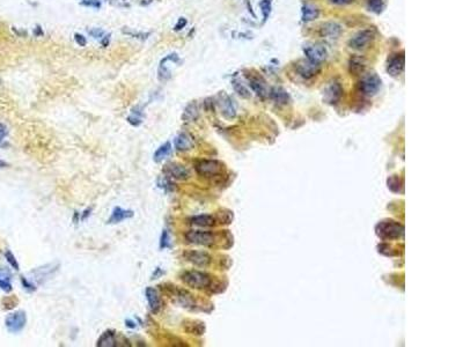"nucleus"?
Instances as JSON below:
<instances>
[{"label": "nucleus", "instance_id": "38", "mask_svg": "<svg viewBox=\"0 0 463 347\" xmlns=\"http://www.w3.org/2000/svg\"><path fill=\"white\" fill-rule=\"evenodd\" d=\"M21 284H22V286H24L25 289H27L28 292H35V290H36L35 284L32 283L31 279H28V278L21 277Z\"/></svg>", "mask_w": 463, "mask_h": 347}, {"label": "nucleus", "instance_id": "11", "mask_svg": "<svg viewBox=\"0 0 463 347\" xmlns=\"http://www.w3.org/2000/svg\"><path fill=\"white\" fill-rule=\"evenodd\" d=\"M183 258L189 263L198 267H206L211 264L212 258L208 253L200 250H185L183 253Z\"/></svg>", "mask_w": 463, "mask_h": 347}, {"label": "nucleus", "instance_id": "19", "mask_svg": "<svg viewBox=\"0 0 463 347\" xmlns=\"http://www.w3.org/2000/svg\"><path fill=\"white\" fill-rule=\"evenodd\" d=\"M134 217V212L132 209H123L120 206L115 207L113 209V213H111L110 218L108 219L107 224L109 225H115V224H121V222L124 220H127V219H131Z\"/></svg>", "mask_w": 463, "mask_h": 347}, {"label": "nucleus", "instance_id": "37", "mask_svg": "<svg viewBox=\"0 0 463 347\" xmlns=\"http://www.w3.org/2000/svg\"><path fill=\"white\" fill-rule=\"evenodd\" d=\"M259 6H261V8H262V13H263V18L265 21L271 13V1L270 0H262Z\"/></svg>", "mask_w": 463, "mask_h": 347}, {"label": "nucleus", "instance_id": "26", "mask_svg": "<svg viewBox=\"0 0 463 347\" xmlns=\"http://www.w3.org/2000/svg\"><path fill=\"white\" fill-rule=\"evenodd\" d=\"M190 224L196 227H213L216 225V219L210 214L195 215L190 218Z\"/></svg>", "mask_w": 463, "mask_h": 347}, {"label": "nucleus", "instance_id": "43", "mask_svg": "<svg viewBox=\"0 0 463 347\" xmlns=\"http://www.w3.org/2000/svg\"><path fill=\"white\" fill-rule=\"evenodd\" d=\"M83 5L93 6V7H96V8H98L101 6L100 1H98V0H90V1H83Z\"/></svg>", "mask_w": 463, "mask_h": 347}, {"label": "nucleus", "instance_id": "5", "mask_svg": "<svg viewBox=\"0 0 463 347\" xmlns=\"http://www.w3.org/2000/svg\"><path fill=\"white\" fill-rule=\"evenodd\" d=\"M375 38V30L373 28H366L363 30L358 31L353 37L350 38L349 47L354 50H364L369 48V45L372 43Z\"/></svg>", "mask_w": 463, "mask_h": 347}, {"label": "nucleus", "instance_id": "17", "mask_svg": "<svg viewBox=\"0 0 463 347\" xmlns=\"http://www.w3.org/2000/svg\"><path fill=\"white\" fill-rule=\"evenodd\" d=\"M145 296L149 303L150 310L152 314H157L162 308V301H161L160 294L154 287H147L145 289Z\"/></svg>", "mask_w": 463, "mask_h": 347}, {"label": "nucleus", "instance_id": "7", "mask_svg": "<svg viewBox=\"0 0 463 347\" xmlns=\"http://www.w3.org/2000/svg\"><path fill=\"white\" fill-rule=\"evenodd\" d=\"M27 324V314L24 310L11 313L5 319V326L8 332L19 333L25 329Z\"/></svg>", "mask_w": 463, "mask_h": 347}, {"label": "nucleus", "instance_id": "45", "mask_svg": "<svg viewBox=\"0 0 463 347\" xmlns=\"http://www.w3.org/2000/svg\"><path fill=\"white\" fill-rule=\"evenodd\" d=\"M162 274H163V271L161 270L160 267H156L155 272H154L153 276H152V279H157V278H159L160 276H162Z\"/></svg>", "mask_w": 463, "mask_h": 347}, {"label": "nucleus", "instance_id": "46", "mask_svg": "<svg viewBox=\"0 0 463 347\" xmlns=\"http://www.w3.org/2000/svg\"><path fill=\"white\" fill-rule=\"evenodd\" d=\"M125 325H126L127 327H130V329H134V327L137 326L136 324H134L133 320H131V319H126V320H125Z\"/></svg>", "mask_w": 463, "mask_h": 347}, {"label": "nucleus", "instance_id": "40", "mask_svg": "<svg viewBox=\"0 0 463 347\" xmlns=\"http://www.w3.org/2000/svg\"><path fill=\"white\" fill-rule=\"evenodd\" d=\"M330 4L337 5V6H346L350 4H353L354 0H329Z\"/></svg>", "mask_w": 463, "mask_h": 347}, {"label": "nucleus", "instance_id": "13", "mask_svg": "<svg viewBox=\"0 0 463 347\" xmlns=\"http://www.w3.org/2000/svg\"><path fill=\"white\" fill-rule=\"evenodd\" d=\"M295 71L300 77L305 78V79H311L315 75H317L321 71V65L311 63L308 59L300 60L295 65Z\"/></svg>", "mask_w": 463, "mask_h": 347}, {"label": "nucleus", "instance_id": "21", "mask_svg": "<svg viewBox=\"0 0 463 347\" xmlns=\"http://www.w3.org/2000/svg\"><path fill=\"white\" fill-rule=\"evenodd\" d=\"M269 94H270V97L274 100V102L277 103L278 106H286V104L290 103V94H288L283 87L276 86L271 88Z\"/></svg>", "mask_w": 463, "mask_h": 347}, {"label": "nucleus", "instance_id": "4", "mask_svg": "<svg viewBox=\"0 0 463 347\" xmlns=\"http://www.w3.org/2000/svg\"><path fill=\"white\" fill-rule=\"evenodd\" d=\"M195 168L199 176L206 178L215 177L224 172V165L218 160H202L197 163Z\"/></svg>", "mask_w": 463, "mask_h": 347}, {"label": "nucleus", "instance_id": "35", "mask_svg": "<svg viewBox=\"0 0 463 347\" xmlns=\"http://www.w3.org/2000/svg\"><path fill=\"white\" fill-rule=\"evenodd\" d=\"M157 185H159V188L165 190V191H173L174 190V184L172 181H170V178L167 177V176L166 177L163 176V177L157 179Z\"/></svg>", "mask_w": 463, "mask_h": 347}, {"label": "nucleus", "instance_id": "10", "mask_svg": "<svg viewBox=\"0 0 463 347\" xmlns=\"http://www.w3.org/2000/svg\"><path fill=\"white\" fill-rule=\"evenodd\" d=\"M304 54L306 56V59L318 65L323 63L328 57L327 49L321 44L306 45V47L304 48Z\"/></svg>", "mask_w": 463, "mask_h": 347}, {"label": "nucleus", "instance_id": "8", "mask_svg": "<svg viewBox=\"0 0 463 347\" xmlns=\"http://www.w3.org/2000/svg\"><path fill=\"white\" fill-rule=\"evenodd\" d=\"M381 81L380 77H377L375 73L366 74L363 77V79L359 83V90L361 94L366 95V96H374L381 88Z\"/></svg>", "mask_w": 463, "mask_h": 347}, {"label": "nucleus", "instance_id": "28", "mask_svg": "<svg viewBox=\"0 0 463 347\" xmlns=\"http://www.w3.org/2000/svg\"><path fill=\"white\" fill-rule=\"evenodd\" d=\"M12 274L7 268L0 267V289L6 293H11L13 290L12 286Z\"/></svg>", "mask_w": 463, "mask_h": 347}, {"label": "nucleus", "instance_id": "41", "mask_svg": "<svg viewBox=\"0 0 463 347\" xmlns=\"http://www.w3.org/2000/svg\"><path fill=\"white\" fill-rule=\"evenodd\" d=\"M88 32H90V35H92L95 38H101L104 35V31L102 30V29H98V28L91 29V30H88Z\"/></svg>", "mask_w": 463, "mask_h": 347}, {"label": "nucleus", "instance_id": "1", "mask_svg": "<svg viewBox=\"0 0 463 347\" xmlns=\"http://www.w3.org/2000/svg\"><path fill=\"white\" fill-rule=\"evenodd\" d=\"M181 280L188 287L193 289H206L212 285V279L210 274L202 272V271H185L181 274Z\"/></svg>", "mask_w": 463, "mask_h": 347}, {"label": "nucleus", "instance_id": "49", "mask_svg": "<svg viewBox=\"0 0 463 347\" xmlns=\"http://www.w3.org/2000/svg\"><path fill=\"white\" fill-rule=\"evenodd\" d=\"M8 165L7 163H6L5 161H2V160H0V168H4V167H7Z\"/></svg>", "mask_w": 463, "mask_h": 347}, {"label": "nucleus", "instance_id": "33", "mask_svg": "<svg viewBox=\"0 0 463 347\" xmlns=\"http://www.w3.org/2000/svg\"><path fill=\"white\" fill-rule=\"evenodd\" d=\"M232 84H233V87H234L235 91L240 95V96L245 97V99H247V97L250 96V91H249L248 88L246 87L242 83H240L239 80H233Z\"/></svg>", "mask_w": 463, "mask_h": 347}, {"label": "nucleus", "instance_id": "6", "mask_svg": "<svg viewBox=\"0 0 463 347\" xmlns=\"http://www.w3.org/2000/svg\"><path fill=\"white\" fill-rule=\"evenodd\" d=\"M186 243L195 245H204V247H212L216 243V235L212 231H189L185 235Z\"/></svg>", "mask_w": 463, "mask_h": 347}, {"label": "nucleus", "instance_id": "30", "mask_svg": "<svg viewBox=\"0 0 463 347\" xmlns=\"http://www.w3.org/2000/svg\"><path fill=\"white\" fill-rule=\"evenodd\" d=\"M185 330L188 333H192V335H203L205 331V326L203 323L196 322V320H186L185 322Z\"/></svg>", "mask_w": 463, "mask_h": 347}, {"label": "nucleus", "instance_id": "23", "mask_svg": "<svg viewBox=\"0 0 463 347\" xmlns=\"http://www.w3.org/2000/svg\"><path fill=\"white\" fill-rule=\"evenodd\" d=\"M320 16V8L313 4H306L301 9V19L304 22H310L318 19Z\"/></svg>", "mask_w": 463, "mask_h": 347}, {"label": "nucleus", "instance_id": "2", "mask_svg": "<svg viewBox=\"0 0 463 347\" xmlns=\"http://www.w3.org/2000/svg\"><path fill=\"white\" fill-rule=\"evenodd\" d=\"M376 235L382 240H397L404 234V227L394 220L381 221L375 227Z\"/></svg>", "mask_w": 463, "mask_h": 347}, {"label": "nucleus", "instance_id": "29", "mask_svg": "<svg viewBox=\"0 0 463 347\" xmlns=\"http://www.w3.org/2000/svg\"><path fill=\"white\" fill-rule=\"evenodd\" d=\"M172 150H173V146H172V144H170V142H167L163 144V145H161L159 148L155 150V153H154V155H153L154 162L159 163L161 161H163L167 156L170 155Z\"/></svg>", "mask_w": 463, "mask_h": 347}, {"label": "nucleus", "instance_id": "34", "mask_svg": "<svg viewBox=\"0 0 463 347\" xmlns=\"http://www.w3.org/2000/svg\"><path fill=\"white\" fill-rule=\"evenodd\" d=\"M172 248V242H170V235L169 231L167 229H163L162 234H161L160 237V249L161 250H165V249H170Z\"/></svg>", "mask_w": 463, "mask_h": 347}, {"label": "nucleus", "instance_id": "39", "mask_svg": "<svg viewBox=\"0 0 463 347\" xmlns=\"http://www.w3.org/2000/svg\"><path fill=\"white\" fill-rule=\"evenodd\" d=\"M74 40L75 42H77V44L80 45V47H86L87 45V40L84 35L78 34L77 32V34H74Z\"/></svg>", "mask_w": 463, "mask_h": 347}, {"label": "nucleus", "instance_id": "42", "mask_svg": "<svg viewBox=\"0 0 463 347\" xmlns=\"http://www.w3.org/2000/svg\"><path fill=\"white\" fill-rule=\"evenodd\" d=\"M186 24H188V21H186V19L185 18H180L179 19V21H177V24L175 25V31H179L181 30V29H183L186 26Z\"/></svg>", "mask_w": 463, "mask_h": 347}, {"label": "nucleus", "instance_id": "20", "mask_svg": "<svg viewBox=\"0 0 463 347\" xmlns=\"http://www.w3.org/2000/svg\"><path fill=\"white\" fill-rule=\"evenodd\" d=\"M248 83L252 91L256 93L257 96L262 97V99H264V97L268 96L269 91H268L267 85H265V81L262 79L261 77H249Z\"/></svg>", "mask_w": 463, "mask_h": 347}, {"label": "nucleus", "instance_id": "15", "mask_svg": "<svg viewBox=\"0 0 463 347\" xmlns=\"http://www.w3.org/2000/svg\"><path fill=\"white\" fill-rule=\"evenodd\" d=\"M343 32V28L340 24L334 21L324 22L320 28V35L322 37L329 38V40H337Z\"/></svg>", "mask_w": 463, "mask_h": 347}, {"label": "nucleus", "instance_id": "50", "mask_svg": "<svg viewBox=\"0 0 463 347\" xmlns=\"http://www.w3.org/2000/svg\"><path fill=\"white\" fill-rule=\"evenodd\" d=\"M124 1H126V0H124Z\"/></svg>", "mask_w": 463, "mask_h": 347}, {"label": "nucleus", "instance_id": "44", "mask_svg": "<svg viewBox=\"0 0 463 347\" xmlns=\"http://www.w3.org/2000/svg\"><path fill=\"white\" fill-rule=\"evenodd\" d=\"M6 136H7V130H6L5 125H2V124L0 123V143L4 140V138Z\"/></svg>", "mask_w": 463, "mask_h": 347}, {"label": "nucleus", "instance_id": "22", "mask_svg": "<svg viewBox=\"0 0 463 347\" xmlns=\"http://www.w3.org/2000/svg\"><path fill=\"white\" fill-rule=\"evenodd\" d=\"M366 65L365 58L360 56H353L349 61V72L352 75H361L366 70Z\"/></svg>", "mask_w": 463, "mask_h": 347}, {"label": "nucleus", "instance_id": "24", "mask_svg": "<svg viewBox=\"0 0 463 347\" xmlns=\"http://www.w3.org/2000/svg\"><path fill=\"white\" fill-rule=\"evenodd\" d=\"M117 339H116V332L114 330H107L101 335L100 338L97 339L96 346L98 347H114L117 346Z\"/></svg>", "mask_w": 463, "mask_h": 347}, {"label": "nucleus", "instance_id": "31", "mask_svg": "<svg viewBox=\"0 0 463 347\" xmlns=\"http://www.w3.org/2000/svg\"><path fill=\"white\" fill-rule=\"evenodd\" d=\"M367 6L370 12L380 14L385 8V0H367Z\"/></svg>", "mask_w": 463, "mask_h": 347}, {"label": "nucleus", "instance_id": "32", "mask_svg": "<svg viewBox=\"0 0 463 347\" xmlns=\"http://www.w3.org/2000/svg\"><path fill=\"white\" fill-rule=\"evenodd\" d=\"M126 120L132 126H139L143 123V113H140V110L138 109H133Z\"/></svg>", "mask_w": 463, "mask_h": 347}, {"label": "nucleus", "instance_id": "3", "mask_svg": "<svg viewBox=\"0 0 463 347\" xmlns=\"http://www.w3.org/2000/svg\"><path fill=\"white\" fill-rule=\"evenodd\" d=\"M167 290L170 293V297L174 299L176 303H179L181 307L185 308L188 310H195L197 308V302L195 299V295H192L189 290L181 288L174 285L167 288Z\"/></svg>", "mask_w": 463, "mask_h": 347}, {"label": "nucleus", "instance_id": "14", "mask_svg": "<svg viewBox=\"0 0 463 347\" xmlns=\"http://www.w3.org/2000/svg\"><path fill=\"white\" fill-rule=\"evenodd\" d=\"M218 104L220 107V110H221L222 116H224L225 118L233 119L236 116V109H235L234 102H233V100L231 99V97H229L227 94H225L224 91L219 95Z\"/></svg>", "mask_w": 463, "mask_h": 347}, {"label": "nucleus", "instance_id": "48", "mask_svg": "<svg viewBox=\"0 0 463 347\" xmlns=\"http://www.w3.org/2000/svg\"><path fill=\"white\" fill-rule=\"evenodd\" d=\"M107 44H109V36H104V38L102 41L103 47H107Z\"/></svg>", "mask_w": 463, "mask_h": 347}, {"label": "nucleus", "instance_id": "16", "mask_svg": "<svg viewBox=\"0 0 463 347\" xmlns=\"http://www.w3.org/2000/svg\"><path fill=\"white\" fill-rule=\"evenodd\" d=\"M343 95V88L340 83H333L323 90V100L328 104H336Z\"/></svg>", "mask_w": 463, "mask_h": 347}, {"label": "nucleus", "instance_id": "27", "mask_svg": "<svg viewBox=\"0 0 463 347\" xmlns=\"http://www.w3.org/2000/svg\"><path fill=\"white\" fill-rule=\"evenodd\" d=\"M58 266H59V264L56 265V266L54 264H48L43 267H39V268H37V270L31 271V273L35 274V276H36L35 280H39V283H43L45 278L50 277L51 274L55 272V271L58 270Z\"/></svg>", "mask_w": 463, "mask_h": 347}, {"label": "nucleus", "instance_id": "12", "mask_svg": "<svg viewBox=\"0 0 463 347\" xmlns=\"http://www.w3.org/2000/svg\"><path fill=\"white\" fill-rule=\"evenodd\" d=\"M404 66H405V56H404V51H402V52H400V54L393 55L392 57L389 58L388 63H387V72H388V74H390L394 78L400 77V75L403 73V71H404Z\"/></svg>", "mask_w": 463, "mask_h": 347}, {"label": "nucleus", "instance_id": "18", "mask_svg": "<svg viewBox=\"0 0 463 347\" xmlns=\"http://www.w3.org/2000/svg\"><path fill=\"white\" fill-rule=\"evenodd\" d=\"M174 146H175L176 150H179V152H188V150H191L193 148L195 143H193L192 137L189 133L183 132L176 136L175 140H174Z\"/></svg>", "mask_w": 463, "mask_h": 347}, {"label": "nucleus", "instance_id": "36", "mask_svg": "<svg viewBox=\"0 0 463 347\" xmlns=\"http://www.w3.org/2000/svg\"><path fill=\"white\" fill-rule=\"evenodd\" d=\"M5 258H6V260L8 261V264L11 265V266L14 268L15 271H19L20 270V265L18 263V260H16V258L14 255H13V253L11 250H6L5 251Z\"/></svg>", "mask_w": 463, "mask_h": 347}, {"label": "nucleus", "instance_id": "9", "mask_svg": "<svg viewBox=\"0 0 463 347\" xmlns=\"http://www.w3.org/2000/svg\"><path fill=\"white\" fill-rule=\"evenodd\" d=\"M163 173L167 177L176 181H186L191 176L190 170L185 166L177 162H169L163 167Z\"/></svg>", "mask_w": 463, "mask_h": 347}, {"label": "nucleus", "instance_id": "47", "mask_svg": "<svg viewBox=\"0 0 463 347\" xmlns=\"http://www.w3.org/2000/svg\"><path fill=\"white\" fill-rule=\"evenodd\" d=\"M91 212H92V209H91V208H87V209H85V212H84L83 217H81V220H86V218H87V217H90V215H91Z\"/></svg>", "mask_w": 463, "mask_h": 347}, {"label": "nucleus", "instance_id": "25", "mask_svg": "<svg viewBox=\"0 0 463 347\" xmlns=\"http://www.w3.org/2000/svg\"><path fill=\"white\" fill-rule=\"evenodd\" d=\"M198 117H199L198 104L193 101V102L189 103L188 106L185 107V109L182 114V120L185 123H191L198 119Z\"/></svg>", "mask_w": 463, "mask_h": 347}]
</instances>
